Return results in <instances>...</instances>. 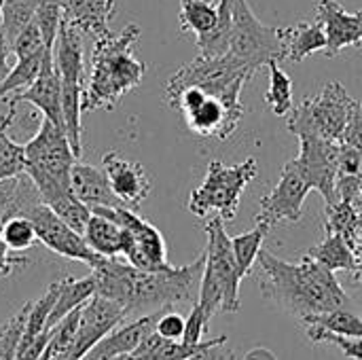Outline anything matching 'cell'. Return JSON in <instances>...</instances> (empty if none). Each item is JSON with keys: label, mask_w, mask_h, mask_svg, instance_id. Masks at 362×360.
Wrapping results in <instances>:
<instances>
[{"label": "cell", "mask_w": 362, "mask_h": 360, "mask_svg": "<svg viewBox=\"0 0 362 360\" xmlns=\"http://www.w3.org/2000/svg\"><path fill=\"white\" fill-rule=\"evenodd\" d=\"M356 100L337 81L327 83L312 98L301 100L288 115L286 129L299 136H316L341 142Z\"/></svg>", "instance_id": "obj_8"}, {"label": "cell", "mask_w": 362, "mask_h": 360, "mask_svg": "<svg viewBox=\"0 0 362 360\" xmlns=\"http://www.w3.org/2000/svg\"><path fill=\"white\" fill-rule=\"evenodd\" d=\"M140 38V25L127 23L119 34L95 38L91 51L89 83L83 91V110H112L140 85L146 66L134 55Z\"/></svg>", "instance_id": "obj_3"}, {"label": "cell", "mask_w": 362, "mask_h": 360, "mask_svg": "<svg viewBox=\"0 0 362 360\" xmlns=\"http://www.w3.org/2000/svg\"><path fill=\"white\" fill-rule=\"evenodd\" d=\"M361 206H362V199H361Z\"/></svg>", "instance_id": "obj_50"}, {"label": "cell", "mask_w": 362, "mask_h": 360, "mask_svg": "<svg viewBox=\"0 0 362 360\" xmlns=\"http://www.w3.org/2000/svg\"><path fill=\"white\" fill-rule=\"evenodd\" d=\"M38 360H51V350H49V346H47V350L42 352V356Z\"/></svg>", "instance_id": "obj_48"}, {"label": "cell", "mask_w": 362, "mask_h": 360, "mask_svg": "<svg viewBox=\"0 0 362 360\" xmlns=\"http://www.w3.org/2000/svg\"><path fill=\"white\" fill-rule=\"evenodd\" d=\"M21 214L32 221L38 242L45 248H49L51 252H55L64 259H70V261L85 263L89 267H93L102 259L100 255H95L89 248L83 233H78L66 221H62L42 199L25 206L21 210Z\"/></svg>", "instance_id": "obj_12"}, {"label": "cell", "mask_w": 362, "mask_h": 360, "mask_svg": "<svg viewBox=\"0 0 362 360\" xmlns=\"http://www.w3.org/2000/svg\"><path fill=\"white\" fill-rule=\"evenodd\" d=\"M244 360H278L269 350H265V348H255L252 352H248L246 354V359Z\"/></svg>", "instance_id": "obj_47"}, {"label": "cell", "mask_w": 362, "mask_h": 360, "mask_svg": "<svg viewBox=\"0 0 362 360\" xmlns=\"http://www.w3.org/2000/svg\"><path fill=\"white\" fill-rule=\"evenodd\" d=\"M252 76L255 74L248 68H244L227 53L221 57L197 55L193 62L185 64L170 76L165 85V98L178 93L185 87H202L210 93H225L240 83L246 85Z\"/></svg>", "instance_id": "obj_11"}, {"label": "cell", "mask_w": 362, "mask_h": 360, "mask_svg": "<svg viewBox=\"0 0 362 360\" xmlns=\"http://www.w3.org/2000/svg\"><path fill=\"white\" fill-rule=\"evenodd\" d=\"M244 87L246 85L240 83L225 93H210L202 87H185L170 95L168 102L172 108L182 112L187 127L195 136L225 142L233 136L246 112L242 104Z\"/></svg>", "instance_id": "obj_6"}, {"label": "cell", "mask_w": 362, "mask_h": 360, "mask_svg": "<svg viewBox=\"0 0 362 360\" xmlns=\"http://www.w3.org/2000/svg\"><path fill=\"white\" fill-rule=\"evenodd\" d=\"M362 227V206L339 199L333 206H325V233H339L350 246L354 244Z\"/></svg>", "instance_id": "obj_28"}, {"label": "cell", "mask_w": 362, "mask_h": 360, "mask_svg": "<svg viewBox=\"0 0 362 360\" xmlns=\"http://www.w3.org/2000/svg\"><path fill=\"white\" fill-rule=\"evenodd\" d=\"M352 252H354V269H352L350 278L362 286V227L358 236H356V240H354V244H352Z\"/></svg>", "instance_id": "obj_46"}, {"label": "cell", "mask_w": 362, "mask_h": 360, "mask_svg": "<svg viewBox=\"0 0 362 360\" xmlns=\"http://www.w3.org/2000/svg\"><path fill=\"white\" fill-rule=\"evenodd\" d=\"M117 360H127V359H125V356H123V359H117Z\"/></svg>", "instance_id": "obj_49"}, {"label": "cell", "mask_w": 362, "mask_h": 360, "mask_svg": "<svg viewBox=\"0 0 362 360\" xmlns=\"http://www.w3.org/2000/svg\"><path fill=\"white\" fill-rule=\"evenodd\" d=\"M210 320H212V316H208L206 310L195 301L191 306V314L187 316V327H185L182 342L185 344H202L204 335H206V331L210 327Z\"/></svg>", "instance_id": "obj_41"}, {"label": "cell", "mask_w": 362, "mask_h": 360, "mask_svg": "<svg viewBox=\"0 0 362 360\" xmlns=\"http://www.w3.org/2000/svg\"><path fill=\"white\" fill-rule=\"evenodd\" d=\"M185 327H187V318L174 310L159 312V316L155 320V333L161 335L163 339H170V342H182Z\"/></svg>", "instance_id": "obj_40"}, {"label": "cell", "mask_w": 362, "mask_h": 360, "mask_svg": "<svg viewBox=\"0 0 362 360\" xmlns=\"http://www.w3.org/2000/svg\"><path fill=\"white\" fill-rule=\"evenodd\" d=\"M85 242L89 244V248L106 259H117L123 252V227L119 223H115L112 219L98 214L91 210V219L83 231Z\"/></svg>", "instance_id": "obj_24"}, {"label": "cell", "mask_w": 362, "mask_h": 360, "mask_svg": "<svg viewBox=\"0 0 362 360\" xmlns=\"http://www.w3.org/2000/svg\"><path fill=\"white\" fill-rule=\"evenodd\" d=\"M316 19L325 25L327 57H335L344 49L362 45V11L348 13L337 0H318Z\"/></svg>", "instance_id": "obj_17"}, {"label": "cell", "mask_w": 362, "mask_h": 360, "mask_svg": "<svg viewBox=\"0 0 362 360\" xmlns=\"http://www.w3.org/2000/svg\"><path fill=\"white\" fill-rule=\"evenodd\" d=\"M337 151L339 142L316 138V136H299V155L295 163L312 191H318L325 199V206H333L339 202L337 197Z\"/></svg>", "instance_id": "obj_14"}, {"label": "cell", "mask_w": 362, "mask_h": 360, "mask_svg": "<svg viewBox=\"0 0 362 360\" xmlns=\"http://www.w3.org/2000/svg\"><path fill=\"white\" fill-rule=\"evenodd\" d=\"M282 42H284V59L299 64L312 53L327 49L325 25L316 19V21H299L295 25L282 28Z\"/></svg>", "instance_id": "obj_23"}, {"label": "cell", "mask_w": 362, "mask_h": 360, "mask_svg": "<svg viewBox=\"0 0 362 360\" xmlns=\"http://www.w3.org/2000/svg\"><path fill=\"white\" fill-rule=\"evenodd\" d=\"M28 261L23 259V257H17L15 252H11L8 248H6V244H4V240H2V236H0V278H4V276H8L17 265H25Z\"/></svg>", "instance_id": "obj_44"}, {"label": "cell", "mask_w": 362, "mask_h": 360, "mask_svg": "<svg viewBox=\"0 0 362 360\" xmlns=\"http://www.w3.org/2000/svg\"><path fill=\"white\" fill-rule=\"evenodd\" d=\"M310 191L312 187L299 172L295 159L286 161L278 185L265 197H261L255 223H265L269 227H276L280 223H299Z\"/></svg>", "instance_id": "obj_13"}, {"label": "cell", "mask_w": 362, "mask_h": 360, "mask_svg": "<svg viewBox=\"0 0 362 360\" xmlns=\"http://www.w3.org/2000/svg\"><path fill=\"white\" fill-rule=\"evenodd\" d=\"M42 49H49L42 34H40V28L36 25V21H32L13 42H11V51L15 53V57H25V55H32V53H38Z\"/></svg>", "instance_id": "obj_39"}, {"label": "cell", "mask_w": 362, "mask_h": 360, "mask_svg": "<svg viewBox=\"0 0 362 360\" xmlns=\"http://www.w3.org/2000/svg\"><path fill=\"white\" fill-rule=\"evenodd\" d=\"M269 87L265 93V104L272 108L276 117H288L291 110L295 108L293 100V79L288 76L286 70L280 68L278 62H269Z\"/></svg>", "instance_id": "obj_33"}, {"label": "cell", "mask_w": 362, "mask_h": 360, "mask_svg": "<svg viewBox=\"0 0 362 360\" xmlns=\"http://www.w3.org/2000/svg\"><path fill=\"white\" fill-rule=\"evenodd\" d=\"M257 174L259 163L255 157L235 166H225L218 159L210 161L204 182L189 195V212L197 219H210L214 214L225 223H231L238 216L246 187L257 178Z\"/></svg>", "instance_id": "obj_7"}, {"label": "cell", "mask_w": 362, "mask_h": 360, "mask_svg": "<svg viewBox=\"0 0 362 360\" xmlns=\"http://www.w3.org/2000/svg\"><path fill=\"white\" fill-rule=\"evenodd\" d=\"M218 21V0H180V30L193 36L208 34Z\"/></svg>", "instance_id": "obj_32"}, {"label": "cell", "mask_w": 362, "mask_h": 360, "mask_svg": "<svg viewBox=\"0 0 362 360\" xmlns=\"http://www.w3.org/2000/svg\"><path fill=\"white\" fill-rule=\"evenodd\" d=\"M0 236L6 244V248L15 255L30 250L38 242L32 221L23 214H13V216L4 219L0 223Z\"/></svg>", "instance_id": "obj_34"}, {"label": "cell", "mask_w": 362, "mask_h": 360, "mask_svg": "<svg viewBox=\"0 0 362 360\" xmlns=\"http://www.w3.org/2000/svg\"><path fill=\"white\" fill-rule=\"evenodd\" d=\"M206 263L199 282L197 303L206 310L208 316L214 314H233L240 310V284L242 276L233 257L231 238L227 236L225 221L212 216L206 223Z\"/></svg>", "instance_id": "obj_5"}, {"label": "cell", "mask_w": 362, "mask_h": 360, "mask_svg": "<svg viewBox=\"0 0 362 360\" xmlns=\"http://www.w3.org/2000/svg\"><path fill=\"white\" fill-rule=\"evenodd\" d=\"M305 333H308V339L314 342V344H331L344 356L352 360H362V339L344 337V335L331 333V331H327L322 327H316V325H305Z\"/></svg>", "instance_id": "obj_38"}, {"label": "cell", "mask_w": 362, "mask_h": 360, "mask_svg": "<svg viewBox=\"0 0 362 360\" xmlns=\"http://www.w3.org/2000/svg\"><path fill=\"white\" fill-rule=\"evenodd\" d=\"M102 168L108 176L112 193L125 208L138 210L151 195V178L142 163L132 161L117 151H108L102 157Z\"/></svg>", "instance_id": "obj_16"}, {"label": "cell", "mask_w": 362, "mask_h": 360, "mask_svg": "<svg viewBox=\"0 0 362 360\" xmlns=\"http://www.w3.org/2000/svg\"><path fill=\"white\" fill-rule=\"evenodd\" d=\"M157 316L159 312L144 314L127 325H119L106 337H102L81 360H117L134 354L142 344V339L155 329Z\"/></svg>", "instance_id": "obj_19"}, {"label": "cell", "mask_w": 362, "mask_h": 360, "mask_svg": "<svg viewBox=\"0 0 362 360\" xmlns=\"http://www.w3.org/2000/svg\"><path fill=\"white\" fill-rule=\"evenodd\" d=\"M233 0H218V21L216 25L204 34L195 36V45L199 49V55L206 57H221L229 51L231 45V28H233V11H231Z\"/></svg>", "instance_id": "obj_29"}, {"label": "cell", "mask_w": 362, "mask_h": 360, "mask_svg": "<svg viewBox=\"0 0 362 360\" xmlns=\"http://www.w3.org/2000/svg\"><path fill=\"white\" fill-rule=\"evenodd\" d=\"M206 252L193 263L182 267H168L146 272L129 265L127 261L102 257L93 267L95 295L121 303L129 314H155L174 310L178 306H193L197 301L199 282L204 274Z\"/></svg>", "instance_id": "obj_1"}, {"label": "cell", "mask_w": 362, "mask_h": 360, "mask_svg": "<svg viewBox=\"0 0 362 360\" xmlns=\"http://www.w3.org/2000/svg\"><path fill=\"white\" fill-rule=\"evenodd\" d=\"M269 231H272L269 225L257 223L255 229L231 238L233 257H235V263H238V269H240V276L242 278L250 276V272L255 269L257 259H259V255L263 250V242H265V238H267Z\"/></svg>", "instance_id": "obj_31"}, {"label": "cell", "mask_w": 362, "mask_h": 360, "mask_svg": "<svg viewBox=\"0 0 362 360\" xmlns=\"http://www.w3.org/2000/svg\"><path fill=\"white\" fill-rule=\"evenodd\" d=\"M303 325H316V327H322V329H327L331 333H337V335H344V337L362 339V318L356 316L354 312L346 310V308L312 316Z\"/></svg>", "instance_id": "obj_36"}, {"label": "cell", "mask_w": 362, "mask_h": 360, "mask_svg": "<svg viewBox=\"0 0 362 360\" xmlns=\"http://www.w3.org/2000/svg\"><path fill=\"white\" fill-rule=\"evenodd\" d=\"M23 146L25 174L38 189L42 202L51 206L59 197L68 195L72 191V166L76 163L78 157L74 155L66 132L47 117H42L36 134Z\"/></svg>", "instance_id": "obj_4"}, {"label": "cell", "mask_w": 362, "mask_h": 360, "mask_svg": "<svg viewBox=\"0 0 362 360\" xmlns=\"http://www.w3.org/2000/svg\"><path fill=\"white\" fill-rule=\"evenodd\" d=\"M36 6H38L36 0H2L0 4L2 28H4L8 42H13L34 21Z\"/></svg>", "instance_id": "obj_35"}, {"label": "cell", "mask_w": 362, "mask_h": 360, "mask_svg": "<svg viewBox=\"0 0 362 360\" xmlns=\"http://www.w3.org/2000/svg\"><path fill=\"white\" fill-rule=\"evenodd\" d=\"M95 295V280L89 274L87 278H64L59 280V295L53 306V312L49 316L47 329H53L59 320H64L68 314L85 306Z\"/></svg>", "instance_id": "obj_25"}, {"label": "cell", "mask_w": 362, "mask_h": 360, "mask_svg": "<svg viewBox=\"0 0 362 360\" xmlns=\"http://www.w3.org/2000/svg\"><path fill=\"white\" fill-rule=\"evenodd\" d=\"M0 4H2V0H0ZM8 53H11V42H8V38H6V34H4V28H2V13H0V85H2V81L8 76V72H11V64H8Z\"/></svg>", "instance_id": "obj_45"}, {"label": "cell", "mask_w": 362, "mask_h": 360, "mask_svg": "<svg viewBox=\"0 0 362 360\" xmlns=\"http://www.w3.org/2000/svg\"><path fill=\"white\" fill-rule=\"evenodd\" d=\"M255 267L261 293L301 323L350 306V297L341 289L335 272L322 267L308 255L297 263H288L263 248Z\"/></svg>", "instance_id": "obj_2"}, {"label": "cell", "mask_w": 362, "mask_h": 360, "mask_svg": "<svg viewBox=\"0 0 362 360\" xmlns=\"http://www.w3.org/2000/svg\"><path fill=\"white\" fill-rule=\"evenodd\" d=\"M185 360H235L233 352L227 350V337H216V339H210L206 348H202L199 352H195L193 356Z\"/></svg>", "instance_id": "obj_42"}, {"label": "cell", "mask_w": 362, "mask_h": 360, "mask_svg": "<svg viewBox=\"0 0 362 360\" xmlns=\"http://www.w3.org/2000/svg\"><path fill=\"white\" fill-rule=\"evenodd\" d=\"M53 64L64 83H81L83 85V32L72 23L62 19L55 45H53Z\"/></svg>", "instance_id": "obj_22"}, {"label": "cell", "mask_w": 362, "mask_h": 360, "mask_svg": "<svg viewBox=\"0 0 362 360\" xmlns=\"http://www.w3.org/2000/svg\"><path fill=\"white\" fill-rule=\"evenodd\" d=\"M98 214H104L123 227V252L121 257L146 272H159L172 267L168 261V246L161 231L148 223L146 219L138 216L136 210L125 206H95L91 208Z\"/></svg>", "instance_id": "obj_10"}, {"label": "cell", "mask_w": 362, "mask_h": 360, "mask_svg": "<svg viewBox=\"0 0 362 360\" xmlns=\"http://www.w3.org/2000/svg\"><path fill=\"white\" fill-rule=\"evenodd\" d=\"M127 312L121 303L106 299L102 295H93L81 308V320L76 337L66 354V360H81L102 337H106L112 329L123 325Z\"/></svg>", "instance_id": "obj_15"}, {"label": "cell", "mask_w": 362, "mask_h": 360, "mask_svg": "<svg viewBox=\"0 0 362 360\" xmlns=\"http://www.w3.org/2000/svg\"><path fill=\"white\" fill-rule=\"evenodd\" d=\"M310 259L320 263L322 267L331 272H346L352 274L354 269V252L352 246L339 236V233H325V240L316 246H312L305 252Z\"/></svg>", "instance_id": "obj_27"}, {"label": "cell", "mask_w": 362, "mask_h": 360, "mask_svg": "<svg viewBox=\"0 0 362 360\" xmlns=\"http://www.w3.org/2000/svg\"><path fill=\"white\" fill-rule=\"evenodd\" d=\"M70 187H72V193L83 204H87L89 208H95V206H123L117 199V195L112 193L104 168H95V166H89V163H83V161L76 159V163L72 166Z\"/></svg>", "instance_id": "obj_21"}, {"label": "cell", "mask_w": 362, "mask_h": 360, "mask_svg": "<svg viewBox=\"0 0 362 360\" xmlns=\"http://www.w3.org/2000/svg\"><path fill=\"white\" fill-rule=\"evenodd\" d=\"M231 11L233 28L227 55H231L252 74L261 66H267L269 62L284 59L282 28L263 23L250 8L248 0H233Z\"/></svg>", "instance_id": "obj_9"}, {"label": "cell", "mask_w": 362, "mask_h": 360, "mask_svg": "<svg viewBox=\"0 0 362 360\" xmlns=\"http://www.w3.org/2000/svg\"><path fill=\"white\" fill-rule=\"evenodd\" d=\"M51 51H53V49H42V51H38V53L19 57L17 64L11 68L8 76H6V79L2 81V85H0V100H6L8 95L28 89V87L38 79V74L42 72V66H45L47 55H49Z\"/></svg>", "instance_id": "obj_30"}, {"label": "cell", "mask_w": 362, "mask_h": 360, "mask_svg": "<svg viewBox=\"0 0 362 360\" xmlns=\"http://www.w3.org/2000/svg\"><path fill=\"white\" fill-rule=\"evenodd\" d=\"M117 0H64L62 19L78 28L83 34L102 38L112 34L110 19L115 15Z\"/></svg>", "instance_id": "obj_20"}, {"label": "cell", "mask_w": 362, "mask_h": 360, "mask_svg": "<svg viewBox=\"0 0 362 360\" xmlns=\"http://www.w3.org/2000/svg\"><path fill=\"white\" fill-rule=\"evenodd\" d=\"M32 104L34 108H38L42 112V117H47L49 121H53L55 125H59L64 129V117H62V79L59 72L53 64V51L47 55V62L42 66V72L38 74V79L23 91L13 93L11 98H6V104Z\"/></svg>", "instance_id": "obj_18"}, {"label": "cell", "mask_w": 362, "mask_h": 360, "mask_svg": "<svg viewBox=\"0 0 362 360\" xmlns=\"http://www.w3.org/2000/svg\"><path fill=\"white\" fill-rule=\"evenodd\" d=\"M341 142L362 151V102H358V100H356V106L352 110V117L348 121V127L344 132Z\"/></svg>", "instance_id": "obj_43"}, {"label": "cell", "mask_w": 362, "mask_h": 360, "mask_svg": "<svg viewBox=\"0 0 362 360\" xmlns=\"http://www.w3.org/2000/svg\"><path fill=\"white\" fill-rule=\"evenodd\" d=\"M15 104H8V110L0 117V182L25 172V146L6 134L15 121Z\"/></svg>", "instance_id": "obj_26"}, {"label": "cell", "mask_w": 362, "mask_h": 360, "mask_svg": "<svg viewBox=\"0 0 362 360\" xmlns=\"http://www.w3.org/2000/svg\"><path fill=\"white\" fill-rule=\"evenodd\" d=\"M28 310H30V301L0 327V360H15L17 356V348H19L25 318H28Z\"/></svg>", "instance_id": "obj_37"}]
</instances>
